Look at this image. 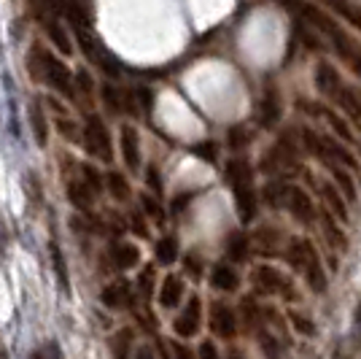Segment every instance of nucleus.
Masks as SVG:
<instances>
[{"instance_id": "1", "label": "nucleus", "mask_w": 361, "mask_h": 359, "mask_svg": "<svg viewBox=\"0 0 361 359\" xmlns=\"http://www.w3.org/2000/svg\"><path fill=\"white\" fill-rule=\"evenodd\" d=\"M30 71L35 76V81H46L51 90L68 95L71 100L75 98V81L73 76H71V71L51 52L41 49V44H35L30 49Z\"/></svg>"}, {"instance_id": "2", "label": "nucleus", "mask_w": 361, "mask_h": 359, "mask_svg": "<svg viewBox=\"0 0 361 359\" xmlns=\"http://www.w3.org/2000/svg\"><path fill=\"white\" fill-rule=\"evenodd\" d=\"M264 173H297V143L291 141V135H283L275 146H272L264 160H262Z\"/></svg>"}, {"instance_id": "3", "label": "nucleus", "mask_w": 361, "mask_h": 359, "mask_svg": "<svg viewBox=\"0 0 361 359\" xmlns=\"http://www.w3.org/2000/svg\"><path fill=\"white\" fill-rule=\"evenodd\" d=\"M84 146L97 160L111 163V157H114V151H111V135H108L106 124H103L100 117H90L87 124H84Z\"/></svg>"}, {"instance_id": "4", "label": "nucleus", "mask_w": 361, "mask_h": 359, "mask_svg": "<svg viewBox=\"0 0 361 359\" xmlns=\"http://www.w3.org/2000/svg\"><path fill=\"white\" fill-rule=\"evenodd\" d=\"M251 281L259 292L264 295H283L286 300H294V286L286 276H281V270L270 268V265H259L251 276Z\"/></svg>"}, {"instance_id": "5", "label": "nucleus", "mask_w": 361, "mask_h": 359, "mask_svg": "<svg viewBox=\"0 0 361 359\" xmlns=\"http://www.w3.org/2000/svg\"><path fill=\"white\" fill-rule=\"evenodd\" d=\"M286 259H288V265H291L294 270H300V273H305L310 265L321 262L316 246H313L307 238H291V240H288Z\"/></svg>"}, {"instance_id": "6", "label": "nucleus", "mask_w": 361, "mask_h": 359, "mask_svg": "<svg viewBox=\"0 0 361 359\" xmlns=\"http://www.w3.org/2000/svg\"><path fill=\"white\" fill-rule=\"evenodd\" d=\"M251 249H254L259 257H275L281 254V240H283V235H281V230L272 225H262L254 230V235H251Z\"/></svg>"}, {"instance_id": "7", "label": "nucleus", "mask_w": 361, "mask_h": 359, "mask_svg": "<svg viewBox=\"0 0 361 359\" xmlns=\"http://www.w3.org/2000/svg\"><path fill=\"white\" fill-rule=\"evenodd\" d=\"M286 211L297 219V222H302V225H310V222L316 219V206H313L310 195H307V192H302L300 187H291Z\"/></svg>"}, {"instance_id": "8", "label": "nucleus", "mask_w": 361, "mask_h": 359, "mask_svg": "<svg viewBox=\"0 0 361 359\" xmlns=\"http://www.w3.org/2000/svg\"><path fill=\"white\" fill-rule=\"evenodd\" d=\"M200 322H202V302L200 298H192L186 302V308H183V314L176 319V332H178L180 338H192L197 329H200Z\"/></svg>"}, {"instance_id": "9", "label": "nucleus", "mask_w": 361, "mask_h": 359, "mask_svg": "<svg viewBox=\"0 0 361 359\" xmlns=\"http://www.w3.org/2000/svg\"><path fill=\"white\" fill-rule=\"evenodd\" d=\"M316 87L324 98H329V100L337 98V92L343 90V78H340V73H337L334 65H329V62H318L316 65Z\"/></svg>"}, {"instance_id": "10", "label": "nucleus", "mask_w": 361, "mask_h": 359, "mask_svg": "<svg viewBox=\"0 0 361 359\" xmlns=\"http://www.w3.org/2000/svg\"><path fill=\"white\" fill-rule=\"evenodd\" d=\"M211 329L219 335V338L232 341V338H235V332H238V316H235V311H232V308H226V305H213Z\"/></svg>"}, {"instance_id": "11", "label": "nucleus", "mask_w": 361, "mask_h": 359, "mask_svg": "<svg viewBox=\"0 0 361 359\" xmlns=\"http://www.w3.org/2000/svg\"><path fill=\"white\" fill-rule=\"evenodd\" d=\"M334 100H337V105L348 114V119L361 130V92L356 90V87H350V84H343V90L337 92Z\"/></svg>"}, {"instance_id": "12", "label": "nucleus", "mask_w": 361, "mask_h": 359, "mask_svg": "<svg viewBox=\"0 0 361 359\" xmlns=\"http://www.w3.org/2000/svg\"><path fill=\"white\" fill-rule=\"evenodd\" d=\"M121 154H124V163L130 170L140 167V138H137L135 127H130V124L121 127Z\"/></svg>"}, {"instance_id": "13", "label": "nucleus", "mask_w": 361, "mask_h": 359, "mask_svg": "<svg viewBox=\"0 0 361 359\" xmlns=\"http://www.w3.org/2000/svg\"><path fill=\"white\" fill-rule=\"evenodd\" d=\"M226 181L232 189L254 187V167L248 165V160H229L226 163Z\"/></svg>"}, {"instance_id": "14", "label": "nucleus", "mask_w": 361, "mask_h": 359, "mask_svg": "<svg viewBox=\"0 0 361 359\" xmlns=\"http://www.w3.org/2000/svg\"><path fill=\"white\" fill-rule=\"evenodd\" d=\"M278 119H281V95L275 90H267L262 103H259V122H262V127L270 130V127H275Z\"/></svg>"}, {"instance_id": "15", "label": "nucleus", "mask_w": 361, "mask_h": 359, "mask_svg": "<svg viewBox=\"0 0 361 359\" xmlns=\"http://www.w3.org/2000/svg\"><path fill=\"white\" fill-rule=\"evenodd\" d=\"M321 225H324V235H326L331 249H334V252H345L348 238H345V233L340 230V225H337V216H334L331 211H324V213H321Z\"/></svg>"}, {"instance_id": "16", "label": "nucleus", "mask_w": 361, "mask_h": 359, "mask_svg": "<svg viewBox=\"0 0 361 359\" xmlns=\"http://www.w3.org/2000/svg\"><path fill=\"white\" fill-rule=\"evenodd\" d=\"M180 300H183V281H180L178 276H167L165 281H162V286H159V305L162 308H176Z\"/></svg>"}, {"instance_id": "17", "label": "nucleus", "mask_w": 361, "mask_h": 359, "mask_svg": "<svg viewBox=\"0 0 361 359\" xmlns=\"http://www.w3.org/2000/svg\"><path fill=\"white\" fill-rule=\"evenodd\" d=\"M38 16H41V22H44L46 33H49V38L54 41V46H57L60 52H65V54H71V52H73V44H71V38H68L65 28H62L54 16H49V11H41Z\"/></svg>"}, {"instance_id": "18", "label": "nucleus", "mask_w": 361, "mask_h": 359, "mask_svg": "<svg viewBox=\"0 0 361 359\" xmlns=\"http://www.w3.org/2000/svg\"><path fill=\"white\" fill-rule=\"evenodd\" d=\"M103 302L108 308H130L133 305V292H130V284L124 281H116L103 289Z\"/></svg>"}, {"instance_id": "19", "label": "nucleus", "mask_w": 361, "mask_h": 359, "mask_svg": "<svg viewBox=\"0 0 361 359\" xmlns=\"http://www.w3.org/2000/svg\"><path fill=\"white\" fill-rule=\"evenodd\" d=\"M111 259H114L116 270H130L140 262V252H137L135 243H116L114 252H111Z\"/></svg>"}, {"instance_id": "20", "label": "nucleus", "mask_w": 361, "mask_h": 359, "mask_svg": "<svg viewBox=\"0 0 361 359\" xmlns=\"http://www.w3.org/2000/svg\"><path fill=\"white\" fill-rule=\"evenodd\" d=\"M288 195H291V184L286 181H270L267 187H264V203L270 206V208H286L288 206Z\"/></svg>"}, {"instance_id": "21", "label": "nucleus", "mask_w": 361, "mask_h": 359, "mask_svg": "<svg viewBox=\"0 0 361 359\" xmlns=\"http://www.w3.org/2000/svg\"><path fill=\"white\" fill-rule=\"evenodd\" d=\"M30 127H32V138L38 146H46V138H49V130H46V114L44 105L38 98H32L30 103Z\"/></svg>"}, {"instance_id": "22", "label": "nucleus", "mask_w": 361, "mask_h": 359, "mask_svg": "<svg viewBox=\"0 0 361 359\" xmlns=\"http://www.w3.org/2000/svg\"><path fill=\"white\" fill-rule=\"evenodd\" d=\"M211 284L216 289H221V292H235L240 286V276L229 268V265H216L211 273Z\"/></svg>"}, {"instance_id": "23", "label": "nucleus", "mask_w": 361, "mask_h": 359, "mask_svg": "<svg viewBox=\"0 0 361 359\" xmlns=\"http://www.w3.org/2000/svg\"><path fill=\"white\" fill-rule=\"evenodd\" d=\"M235 192V203H238V213H240L243 222H251L256 216V192L254 187H240V189H232Z\"/></svg>"}, {"instance_id": "24", "label": "nucleus", "mask_w": 361, "mask_h": 359, "mask_svg": "<svg viewBox=\"0 0 361 359\" xmlns=\"http://www.w3.org/2000/svg\"><path fill=\"white\" fill-rule=\"evenodd\" d=\"M68 200H71L78 211H90L92 200H94V192L87 187V181H71V184H68Z\"/></svg>"}, {"instance_id": "25", "label": "nucleus", "mask_w": 361, "mask_h": 359, "mask_svg": "<svg viewBox=\"0 0 361 359\" xmlns=\"http://www.w3.org/2000/svg\"><path fill=\"white\" fill-rule=\"evenodd\" d=\"M318 192H321V197H324V203L329 206V211L340 219V222H348V208H345V200L340 197V192L331 187V184H321L318 187Z\"/></svg>"}, {"instance_id": "26", "label": "nucleus", "mask_w": 361, "mask_h": 359, "mask_svg": "<svg viewBox=\"0 0 361 359\" xmlns=\"http://www.w3.org/2000/svg\"><path fill=\"white\" fill-rule=\"evenodd\" d=\"M133 338H135V332H133L130 327L119 329V332L111 338V351H114V359H130Z\"/></svg>"}, {"instance_id": "27", "label": "nucleus", "mask_w": 361, "mask_h": 359, "mask_svg": "<svg viewBox=\"0 0 361 359\" xmlns=\"http://www.w3.org/2000/svg\"><path fill=\"white\" fill-rule=\"evenodd\" d=\"M331 8L340 16H345V22H350L356 30H361V6L350 3V0H326Z\"/></svg>"}, {"instance_id": "28", "label": "nucleus", "mask_w": 361, "mask_h": 359, "mask_svg": "<svg viewBox=\"0 0 361 359\" xmlns=\"http://www.w3.org/2000/svg\"><path fill=\"white\" fill-rule=\"evenodd\" d=\"M176 259H178V240L173 235H165L157 243V262L159 265H173Z\"/></svg>"}, {"instance_id": "29", "label": "nucleus", "mask_w": 361, "mask_h": 359, "mask_svg": "<svg viewBox=\"0 0 361 359\" xmlns=\"http://www.w3.org/2000/svg\"><path fill=\"white\" fill-rule=\"evenodd\" d=\"M106 187H108V195L114 197V200H119V203L130 200V184H127V179L121 173H108Z\"/></svg>"}, {"instance_id": "30", "label": "nucleus", "mask_w": 361, "mask_h": 359, "mask_svg": "<svg viewBox=\"0 0 361 359\" xmlns=\"http://www.w3.org/2000/svg\"><path fill=\"white\" fill-rule=\"evenodd\" d=\"M248 249H251V240L245 238L243 233H235L229 238V243H226V254H229V259H235V262H243L248 257Z\"/></svg>"}, {"instance_id": "31", "label": "nucleus", "mask_w": 361, "mask_h": 359, "mask_svg": "<svg viewBox=\"0 0 361 359\" xmlns=\"http://www.w3.org/2000/svg\"><path fill=\"white\" fill-rule=\"evenodd\" d=\"M329 173L334 176V181L340 184V192H343L348 200H356V187H353V179L345 173V167H343V165H331Z\"/></svg>"}, {"instance_id": "32", "label": "nucleus", "mask_w": 361, "mask_h": 359, "mask_svg": "<svg viewBox=\"0 0 361 359\" xmlns=\"http://www.w3.org/2000/svg\"><path fill=\"white\" fill-rule=\"evenodd\" d=\"M305 276V281H307V286L313 289V292H324L326 289V273H324V265L321 262H316V265H310V268L302 273Z\"/></svg>"}, {"instance_id": "33", "label": "nucleus", "mask_w": 361, "mask_h": 359, "mask_svg": "<svg viewBox=\"0 0 361 359\" xmlns=\"http://www.w3.org/2000/svg\"><path fill=\"white\" fill-rule=\"evenodd\" d=\"M259 346H262V354L267 359H281L283 351H281V341L270 335V332H259Z\"/></svg>"}, {"instance_id": "34", "label": "nucleus", "mask_w": 361, "mask_h": 359, "mask_svg": "<svg viewBox=\"0 0 361 359\" xmlns=\"http://www.w3.org/2000/svg\"><path fill=\"white\" fill-rule=\"evenodd\" d=\"M51 262H54V273H57V281L60 286L68 292V265H65V259H62V252L57 243H51Z\"/></svg>"}, {"instance_id": "35", "label": "nucleus", "mask_w": 361, "mask_h": 359, "mask_svg": "<svg viewBox=\"0 0 361 359\" xmlns=\"http://www.w3.org/2000/svg\"><path fill=\"white\" fill-rule=\"evenodd\" d=\"M192 154L200 157V160H205V163H216V157H219V146H216V141H202V143L192 146Z\"/></svg>"}, {"instance_id": "36", "label": "nucleus", "mask_w": 361, "mask_h": 359, "mask_svg": "<svg viewBox=\"0 0 361 359\" xmlns=\"http://www.w3.org/2000/svg\"><path fill=\"white\" fill-rule=\"evenodd\" d=\"M140 206H143V213H146V216H151V219H154L157 225H162V222H165V213H162L159 203H157V200H154L151 195H143V197H140Z\"/></svg>"}, {"instance_id": "37", "label": "nucleus", "mask_w": 361, "mask_h": 359, "mask_svg": "<svg viewBox=\"0 0 361 359\" xmlns=\"http://www.w3.org/2000/svg\"><path fill=\"white\" fill-rule=\"evenodd\" d=\"M154 281H157V270L151 268V265H146L143 273H140V278H137V289H140V295H143V298H151Z\"/></svg>"}, {"instance_id": "38", "label": "nucleus", "mask_w": 361, "mask_h": 359, "mask_svg": "<svg viewBox=\"0 0 361 359\" xmlns=\"http://www.w3.org/2000/svg\"><path fill=\"white\" fill-rule=\"evenodd\" d=\"M81 173H84L87 187H90L94 195H100V192H103V187H106V184H103V179H100V173H97L92 165H84V167H81Z\"/></svg>"}, {"instance_id": "39", "label": "nucleus", "mask_w": 361, "mask_h": 359, "mask_svg": "<svg viewBox=\"0 0 361 359\" xmlns=\"http://www.w3.org/2000/svg\"><path fill=\"white\" fill-rule=\"evenodd\" d=\"M103 100H106V105L114 111V114H119L121 108H124V103H121V95L114 90V87H106V90H103Z\"/></svg>"}, {"instance_id": "40", "label": "nucleus", "mask_w": 361, "mask_h": 359, "mask_svg": "<svg viewBox=\"0 0 361 359\" xmlns=\"http://www.w3.org/2000/svg\"><path fill=\"white\" fill-rule=\"evenodd\" d=\"M248 141H251V133H248L245 127H232V130H229V146L238 149V146H245Z\"/></svg>"}, {"instance_id": "41", "label": "nucleus", "mask_w": 361, "mask_h": 359, "mask_svg": "<svg viewBox=\"0 0 361 359\" xmlns=\"http://www.w3.org/2000/svg\"><path fill=\"white\" fill-rule=\"evenodd\" d=\"M288 316H291V324H294L297 332H305V335H313V332H316L313 322H310L307 316H302V314H288Z\"/></svg>"}, {"instance_id": "42", "label": "nucleus", "mask_w": 361, "mask_h": 359, "mask_svg": "<svg viewBox=\"0 0 361 359\" xmlns=\"http://www.w3.org/2000/svg\"><path fill=\"white\" fill-rule=\"evenodd\" d=\"M75 87H78V90L84 92V95H87V100H90V95H92V90H94V84H92V76L87 73V71H84V68H81V71H78V73H75Z\"/></svg>"}, {"instance_id": "43", "label": "nucleus", "mask_w": 361, "mask_h": 359, "mask_svg": "<svg viewBox=\"0 0 361 359\" xmlns=\"http://www.w3.org/2000/svg\"><path fill=\"white\" fill-rule=\"evenodd\" d=\"M30 359H60V351H57V346L49 343L46 348H38V351H32Z\"/></svg>"}, {"instance_id": "44", "label": "nucleus", "mask_w": 361, "mask_h": 359, "mask_svg": "<svg viewBox=\"0 0 361 359\" xmlns=\"http://www.w3.org/2000/svg\"><path fill=\"white\" fill-rule=\"evenodd\" d=\"M130 225H133V233H135V235H140V238H146V235H149L146 222L140 219V213H130Z\"/></svg>"}, {"instance_id": "45", "label": "nucleus", "mask_w": 361, "mask_h": 359, "mask_svg": "<svg viewBox=\"0 0 361 359\" xmlns=\"http://www.w3.org/2000/svg\"><path fill=\"white\" fill-rule=\"evenodd\" d=\"M57 130H60L62 135H68L71 141H75V124L68 119V117H60V119H57Z\"/></svg>"}, {"instance_id": "46", "label": "nucleus", "mask_w": 361, "mask_h": 359, "mask_svg": "<svg viewBox=\"0 0 361 359\" xmlns=\"http://www.w3.org/2000/svg\"><path fill=\"white\" fill-rule=\"evenodd\" d=\"M146 181H149V187L154 189V192H162V179H159V170H157V167H149Z\"/></svg>"}, {"instance_id": "47", "label": "nucleus", "mask_w": 361, "mask_h": 359, "mask_svg": "<svg viewBox=\"0 0 361 359\" xmlns=\"http://www.w3.org/2000/svg\"><path fill=\"white\" fill-rule=\"evenodd\" d=\"M200 359H219V351H216V346L211 341H205L200 346Z\"/></svg>"}, {"instance_id": "48", "label": "nucleus", "mask_w": 361, "mask_h": 359, "mask_svg": "<svg viewBox=\"0 0 361 359\" xmlns=\"http://www.w3.org/2000/svg\"><path fill=\"white\" fill-rule=\"evenodd\" d=\"M135 95L140 98V105H143V108H151V105H154V95H151V90L140 87V90H137Z\"/></svg>"}, {"instance_id": "49", "label": "nucleus", "mask_w": 361, "mask_h": 359, "mask_svg": "<svg viewBox=\"0 0 361 359\" xmlns=\"http://www.w3.org/2000/svg\"><path fill=\"white\" fill-rule=\"evenodd\" d=\"M348 65H350V68H353V73L361 78V46H356V52H353V57L348 60Z\"/></svg>"}, {"instance_id": "50", "label": "nucleus", "mask_w": 361, "mask_h": 359, "mask_svg": "<svg viewBox=\"0 0 361 359\" xmlns=\"http://www.w3.org/2000/svg\"><path fill=\"white\" fill-rule=\"evenodd\" d=\"M135 359H157V354H154V348H151L149 343H143L135 351Z\"/></svg>"}, {"instance_id": "51", "label": "nucleus", "mask_w": 361, "mask_h": 359, "mask_svg": "<svg viewBox=\"0 0 361 359\" xmlns=\"http://www.w3.org/2000/svg\"><path fill=\"white\" fill-rule=\"evenodd\" d=\"M186 270H189V276L200 278V262H197V259H192V257H189V259H186Z\"/></svg>"}, {"instance_id": "52", "label": "nucleus", "mask_w": 361, "mask_h": 359, "mask_svg": "<svg viewBox=\"0 0 361 359\" xmlns=\"http://www.w3.org/2000/svg\"><path fill=\"white\" fill-rule=\"evenodd\" d=\"M173 351H176V357L178 359H195V354H192L189 348H183V346H173Z\"/></svg>"}, {"instance_id": "53", "label": "nucleus", "mask_w": 361, "mask_h": 359, "mask_svg": "<svg viewBox=\"0 0 361 359\" xmlns=\"http://www.w3.org/2000/svg\"><path fill=\"white\" fill-rule=\"evenodd\" d=\"M186 200H189V195L176 197V200H173V211H180V208H183V206H186Z\"/></svg>"}, {"instance_id": "54", "label": "nucleus", "mask_w": 361, "mask_h": 359, "mask_svg": "<svg viewBox=\"0 0 361 359\" xmlns=\"http://www.w3.org/2000/svg\"><path fill=\"white\" fill-rule=\"evenodd\" d=\"M157 351H159V359H170V357H167V348H165V343H162V341H157Z\"/></svg>"}, {"instance_id": "55", "label": "nucleus", "mask_w": 361, "mask_h": 359, "mask_svg": "<svg viewBox=\"0 0 361 359\" xmlns=\"http://www.w3.org/2000/svg\"><path fill=\"white\" fill-rule=\"evenodd\" d=\"M353 322H356V332H359V338H361V302H359V308H356V319H353Z\"/></svg>"}, {"instance_id": "56", "label": "nucleus", "mask_w": 361, "mask_h": 359, "mask_svg": "<svg viewBox=\"0 0 361 359\" xmlns=\"http://www.w3.org/2000/svg\"><path fill=\"white\" fill-rule=\"evenodd\" d=\"M229 359H245V357H243L240 351H232V354H229Z\"/></svg>"}, {"instance_id": "57", "label": "nucleus", "mask_w": 361, "mask_h": 359, "mask_svg": "<svg viewBox=\"0 0 361 359\" xmlns=\"http://www.w3.org/2000/svg\"><path fill=\"white\" fill-rule=\"evenodd\" d=\"M0 359H6V351H3V346H0Z\"/></svg>"}]
</instances>
